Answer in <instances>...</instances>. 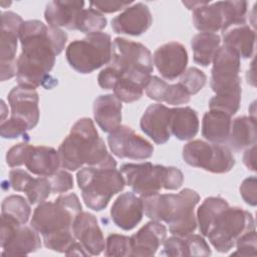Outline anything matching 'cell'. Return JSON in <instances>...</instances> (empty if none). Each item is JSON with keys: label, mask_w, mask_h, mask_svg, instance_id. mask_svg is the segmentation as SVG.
Segmentation results:
<instances>
[{"label": "cell", "mask_w": 257, "mask_h": 257, "mask_svg": "<svg viewBox=\"0 0 257 257\" xmlns=\"http://www.w3.org/2000/svg\"><path fill=\"white\" fill-rule=\"evenodd\" d=\"M240 195L244 202L250 206L257 204V181L255 176L246 178L240 186Z\"/></svg>", "instance_id": "obj_44"}, {"label": "cell", "mask_w": 257, "mask_h": 257, "mask_svg": "<svg viewBox=\"0 0 257 257\" xmlns=\"http://www.w3.org/2000/svg\"><path fill=\"white\" fill-rule=\"evenodd\" d=\"M133 1H91L90 8L100 13H114L131 6Z\"/></svg>", "instance_id": "obj_45"}, {"label": "cell", "mask_w": 257, "mask_h": 257, "mask_svg": "<svg viewBox=\"0 0 257 257\" xmlns=\"http://www.w3.org/2000/svg\"><path fill=\"white\" fill-rule=\"evenodd\" d=\"M83 7V1H51L46 5L44 18L50 27L75 30L77 18Z\"/></svg>", "instance_id": "obj_23"}, {"label": "cell", "mask_w": 257, "mask_h": 257, "mask_svg": "<svg viewBox=\"0 0 257 257\" xmlns=\"http://www.w3.org/2000/svg\"><path fill=\"white\" fill-rule=\"evenodd\" d=\"M68 36L60 28L46 26L39 20L24 21L19 40L22 51L17 58L18 85L30 88H51L57 83L49 72L55 58L65 47Z\"/></svg>", "instance_id": "obj_1"}, {"label": "cell", "mask_w": 257, "mask_h": 257, "mask_svg": "<svg viewBox=\"0 0 257 257\" xmlns=\"http://www.w3.org/2000/svg\"><path fill=\"white\" fill-rule=\"evenodd\" d=\"M23 19L12 11L1 14V81H5L16 76L17 73V43Z\"/></svg>", "instance_id": "obj_13"}, {"label": "cell", "mask_w": 257, "mask_h": 257, "mask_svg": "<svg viewBox=\"0 0 257 257\" xmlns=\"http://www.w3.org/2000/svg\"><path fill=\"white\" fill-rule=\"evenodd\" d=\"M76 180L84 204L93 211L105 209L112 196L125 186L116 164L87 166L77 172Z\"/></svg>", "instance_id": "obj_6"}, {"label": "cell", "mask_w": 257, "mask_h": 257, "mask_svg": "<svg viewBox=\"0 0 257 257\" xmlns=\"http://www.w3.org/2000/svg\"><path fill=\"white\" fill-rule=\"evenodd\" d=\"M11 116L23 120L29 130L34 128L39 120V96L34 88L17 85L8 93Z\"/></svg>", "instance_id": "obj_16"}, {"label": "cell", "mask_w": 257, "mask_h": 257, "mask_svg": "<svg viewBox=\"0 0 257 257\" xmlns=\"http://www.w3.org/2000/svg\"><path fill=\"white\" fill-rule=\"evenodd\" d=\"M188 60L187 49L176 41L161 45L153 56V62L158 71L168 80H174L181 76L187 68Z\"/></svg>", "instance_id": "obj_15"}, {"label": "cell", "mask_w": 257, "mask_h": 257, "mask_svg": "<svg viewBox=\"0 0 257 257\" xmlns=\"http://www.w3.org/2000/svg\"><path fill=\"white\" fill-rule=\"evenodd\" d=\"M199 116L195 109L185 107H173L171 109L170 131L171 135L180 141H190L199 132Z\"/></svg>", "instance_id": "obj_28"}, {"label": "cell", "mask_w": 257, "mask_h": 257, "mask_svg": "<svg viewBox=\"0 0 257 257\" xmlns=\"http://www.w3.org/2000/svg\"><path fill=\"white\" fill-rule=\"evenodd\" d=\"M28 130L23 120L12 116L7 120H2L0 125V134L3 139H17L21 136H26Z\"/></svg>", "instance_id": "obj_40"}, {"label": "cell", "mask_w": 257, "mask_h": 257, "mask_svg": "<svg viewBox=\"0 0 257 257\" xmlns=\"http://www.w3.org/2000/svg\"><path fill=\"white\" fill-rule=\"evenodd\" d=\"M230 149L241 151L256 145L255 116H238L231 122L227 142Z\"/></svg>", "instance_id": "obj_30"}, {"label": "cell", "mask_w": 257, "mask_h": 257, "mask_svg": "<svg viewBox=\"0 0 257 257\" xmlns=\"http://www.w3.org/2000/svg\"><path fill=\"white\" fill-rule=\"evenodd\" d=\"M119 172L123 176L125 184L141 198L159 194L162 189L177 190L184 183V175L180 169L153 165L150 162L123 164L120 166Z\"/></svg>", "instance_id": "obj_7"}, {"label": "cell", "mask_w": 257, "mask_h": 257, "mask_svg": "<svg viewBox=\"0 0 257 257\" xmlns=\"http://www.w3.org/2000/svg\"><path fill=\"white\" fill-rule=\"evenodd\" d=\"M132 253V242L131 237L119 235V234H110L105 240L104 256L113 257V256H131Z\"/></svg>", "instance_id": "obj_36"}, {"label": "cell", "mask_w": 257, "mask_h": 257, "mask_svg": "<svg viewBox=\"0 0 257 257\" xmlns=\"http://www.w3.org/2000/svg\"><path fill=\"white\" fill-rule=\"evenodd\" d=\"M112 90H113V94L120 101L127 102V103L139 100L143 96L145 91V89L142 86L130 80L123 79L121 77H119V79L117 80Z\"/></svg>", "instance_id": "obj_38"}, {"label": "cell", "mask_w": 257, "mask_h": 257, "mask_svg": "<svg viewBox=\"0 0 257 257\" xmlns=\"http://www.w3.org/2000/svg\"><path fill=\"white\" fill-rule=\"evenodd\" d=\"M256 230L248 231L239 237L235 243L237 250L232 253V255H240V256H255L257 254L256 249Z\"/></svg>", "instance_id": "obj_41"}, {"label": "cell", "mask_w": 257, "mask_h": 257, "mask_svg": "<svg viewBox=\"0 0 257 257\" xmlns=\"http://www.w3.org/2000/svg\"><path fill=\"white\" fill-rule=\"evenodd\" d=\"M106 24L107 20L102 13L93 8H88L80 12L75 24V30L88 35L101 32V30L106 27Z\"/></svg>", "instance_id": "obj_34"}, {"label": "cell", "mask_w": 257, "mask_h": 257, "mask_svg": "<svg viewBox=\"0 0 257 257\" xmlns=\"http://www.w3.org/2000/svg\"><path fill=\"white\" fill-rule=\"evenodd\" d=\"M146 94L153 100L172 105L186 104L191 100L190 93L180 83L169 84L164 79L152 75L146 87Z\"/></svg>", "instance_id": "obj_24"}, {"label": "cell", "mask_w": 257, "mask_h": 257, "mask_svg": "<svg viewBox=\"0 0 257 257\" xmlns=\"http://www.w3.org/2000/svg\"><path fill=\"white\" fill-rule=\"evenodd\" d=\"M179 82L186 88L190 95H194L205 86L207 76L199 68L190 67L181 74Z\"/></svg>", "instance_id": "obj_37"}, {"label": "cell", "mask_w": 257, "mask_h": 257, "mask_svg": "<svg viewBox=\"0 0 257 257\" xmlns=\"http://www.w3.org/2000/svg\"><path fill=\"white\" fill-rule=\"evenodd\" d=\"M31 180L32 177L21 169H13L9 173V184L17 192H24Z\"/></svg>", "instance_id": "obj_47"}, {"label": "cell", "mask_w": 257, "mask_h": 257, "mask_svg": "<svg viewBox=\"0 0 257 257\" xmlns=\"http://www.w3.org/2000/svg\"><path fill=\"white\" fill-rule=\"evenodd\" d=\"M142 199L145 215L168 224L172 235L185 237L195 232L198 225L195 208L200 201L196 191L186 188L178 194H156Z\"/></svg>", "instance_id": "obj_4"}, {"label": "cell", "mask_w": 257, "mask_h": 257, "mask_svg": "<svg viewBox=\"0 0 257 257\" xmlns=\"http://www.w3.org/2000/svg\"><path fill=\"white\" fill-rule=\"evenodd\" d=\"M144 214L143 199L132 192L120 194L110 209L112 222L124 231H131L136 228L142 221Z\"/></svg>", "instance_id": "obj_19"}, {"label": "cell", "mask_w": 257, "mask_h": 257, "mask_svg": "<svg viewBox=\"0 0 257 257\" xmlns=\"http://www.w3.org/2000/svg\"><path fill=\"white\" fill-rule=\"evenodd\" d=\"M112 155L119 159L147 160L153 156L154 147L132 127L120 125L107 137Z\"/></svg>", "instance_id": "obj_14"}, {"label": "cell", "mask_w": 257, "mask_h": 257, "mask_svg": "<svg viewBox=\"0 0 257 257\" xmlns=\"http://www.w3.org/2000/svg\"><path fill=\"white\" fill-rule=\"evenodd\" d=\"M121 101L114 94H101L93 102V116L104 133H112L121 125Z\"/></svg>", "instance_id": "obj_22"}, {"label": "cell", "mask_w": 257, "mask_h": 257, "mask_svg": "<svg viewBox=\"0 0 257 257\" xmlns=\"http://www.w3.org/2000/svg\"><path fill=\"white\" fill-rule=\"evenodd\" d=\"M25 167L36 176L50 177L61 167L58 151L51 147L32 146Z\"/></svg>", "instance_id": "obj_25"}, {"label": "cell", "mask_w": 257, "mask_h": 257, "mask_svg": "<svg viewBox=\"0 0 257 257\" xmlns=\"http://www.w3.org/2000/svg\"><path fill=\"white\" fill-rule=\"evenodd\" d=\"M153 63V55L144 44L122 37L113 40L108 64L119 72V77L146 89L154 70Z\"/></svg>", "instance_id": "obj_8"}, {"label": "cell", "mask_w": 257, "mask_h": 257, "mask_svg": "<svg viewBox=\"0 0 257 257\" xmlns=\"http://www.w3.org/2000/svg\"><path fill=\"white\" fill-rule=\"evenodd\" d=\"M184 238V257L185 256H210L211 249L203 235L189 234Z\"/></svg>", "instance_id": "obj_39"}, {"label": "cell", "mask_w": 257, "mask_h": 257, "mask_svg": "<svg viewBox=\"0 0 257 257\" xmlns=\"http://www.w3.org/2000/svg\"><path fill=\"white\" fill-rule=\"evenodd\" d=\"M232 122V115L227 112L210 109L202 119V136L210 143L223 145L227 142Z\"/></svg>", "instance_id": "obj_29"}, {"label": "cell", "mask_w": 257, "mask_h": 257, "mask_svg": "<svg viewBox=\"0 0 257 257\" xmlns=\"http://www.w3.org/2000/svg\"><path fill=\"white\" fill-rule=\"evenodd\" d=\"M81 211V204L74 193L61 195L54 202L39 203L30 225L42 235L47 249L65 254L76 242L72 225Z\"/></svg>", "instance_id": "obj_2"}, {"label": "cell", "mask_w": 257, "mask_h": 257, "mask_svg": "<svg viewBox=\"0 0 257 257\" xmlns=\"http://www.w3.org/2000/svg\"><path fill=\"white\" fill-rule=\"evenodd\" d=\"M153 23V16L148 5L135 3L125 8L111 20V28L115 33L139 36L145 33Z\"/></svg>", "instance_id": "obj_18"}, {"label": "cell", "mask_w": 257, "mask_h": 257, "mask_svg": "<svg viewBox=\"0 0 257 257\" xmlns=\"http://www.w3.org/2000/svg\"><path fill=\"white\" fill-rule=\"evenodd\" d=\"M210 86L216 93L209 104L231 114L239 110L241 103L240 57L224 44L220 46L213 58Z\"/></svg>", "instance_id": "obj_5"}, {"label": "cell", "mask_w": 257, "mask_h": 257, "mask_svg": "<svg viewBox=\"0 0 257 257\" xmlns=\"http://www.w3.org/2000/svg\"><path fill=\"white\" fill-rule=\"evenodd\" d=\"M229 206L228 202L221 197H208L197 210V224L200 233L207 236L217 216Z\"/></svg>", "instance_id": "obj_32"}, {"label": "cell", "mask_w": 257, "mask_h": 257, "mask_svg": "<svg viewBox=\"0 0 257 257\" xmlns=\"http://www.w3.org/2000/svg\"><path fill=\"white\" fill-rule=\"evenodd\" d=\"M112 54V41L109 34L97 32L82 39L70 42L66 48L69 65L79 73L87 74L108 64Z\"/></svg>", "instance_id": "obj_9"}, {"label": "cell", "mask_w": 257, "mask_h": 257, "mask_svg": "<svg viewBox=\"0 0 257 257\" xmlns=\"http://www.w3.org/2000/svg\"><path fill=\"white\" fill-rule=\"evenodd\" d=\"M41 245L39 233L31 226L21 225L1 248L3 255L23 256L35 252Z\"/></svg>", "instance_id": "obj_27"}, {"label": "cell", "mask_w": 257, "mask_h": 257, "mask_svg": "<svg viewBox=\"0 0 257 257\" xmlns=\"http://www.w3.org/2000/svg\"><path fill=\"white\" fill-rule=\"evenodd\" d=\"M183 160L191 167L203 169L213 174H225L235 166V158L225 145L201 140L191 141L183 148Z\"/></svg>", "instance_id": "obj_12"}, {"label": "cell", "mask_w": 257, "mask_h": 257, "mask_svg": "<svg viewBox=\"0 0 257 257\" xmlns=\"http://www.w3.org/2000/svg\"><path fill=\"white\" fill-rule=\"evenodd\" d=\"M28 203L22 196L11 195L6 197L1 206V215L13 218L21 225H25L30 217L31 209Z\"/></svg>", "instance_id": "obj_33"}, {"label": "cell", "mask_w": 257, "mask_h": 257, "mask_svg": "<svg viewBox=\"0 0 257 257\" xmlns=\"http://www.w3.org/2000/svg\"><path fill=\"white\" fill-rule=\"evenodd\" d=\"M167 237V228L161 222L150 221L136 234L131 236V256H154L164 244Z\"/></svg>", "instance_id": "obj_21"}, {"label": "cell", "mask_w": 257, "mask_h": 257, "mask_svg": "<svg viewBox=\"0 0 257 257\" xmlns=\"http://www.w3.org/2000/svg\"><path fill=\"white\" fill-rule=\"evenodd\" d=\"M72 232L88 256L99 255L104 251V237L94 215L81 211L74 219Z\"/></svg>", "instance_id": "obj_17"}, {"label": "cell", "mask_w": 257, "mask_h": 257, "mask_svg": "<svg viewBox=\"0 0 257 257\" xmlns=\"http://www.w3.org/2000/svg\"><path fill=\"white\" fill-rule=\"evenodd\" d=\"M224 45L234 50L239 57L249 58L254 52L255 30L246 23L231 25L222 31Z\"/></svg>", "instance_id": "obj_26"}, {"label": "cell", "mask_w": 257, "mask_h": 257, "mask_svg": "<svg viewBox=\"0 0 257 257\" xmlns=\"http://www.w3.org/2000/svg\"><path fill=\"white\" fill-rule=\"evenodd\" d=\"M253 230L255 221L250 212L228 206L217 216L206 237L218 252L226 253L235 246L239 237Z\"/></svg>", "instance_id": "obj_11"}, {"label": "cell", "mask_w": 257, "mask_h": 257, "mask_svg": "<svg viewBox=\"0 0 257 257\" xmlns=\"http://www.w3.org/2000/svg\"><path fill=\"white\" fill-rule=\"evenodd\" d=\"M247 8L246 1H206L193 10L192 21L195 28L201 32L223 31L231 25L246 23Z\"/></svg>", "instance_id": "obj_10"}, {"label": "cell", "mask_w": 257, "mask_h": 257, "mask_svg": "<svg viewBox=\"0 0 257 257\" xmlns=\"http://www.w3.org/2000/svg\"><path fill=\"white\" fill-rule=\"evenodd\" d=\"M47 178L50 182L51 191L54 194L66 193L69 190L73 189L72 176L65 170H58L55 174Z\"/></svg>", "instance_id": "obj_43"}, {"label": "cell", "mask_w": 257, "mask_h": 257, "mask_svg": "<svg viewBox=\"0 0 257 257\" xmlns=\"http://www.w3.org/2000/svg\"><path fill=\"white\" fill-rule=\"evenodd\" d=\"M32 145L27 143H20L13 146L6 154V163L10 168H16L20 166H25L29 152Z\"/></svg>", "instance_id": "obj_42"}, {"label": "cell", "mask_w": 257, "mask_h": 257, "mask_svg": "<svg viewBox=\"0 0 257 257\" xmlns=\"http://www.w3.org/2000/svg\"><path fill=\"white\" fill-rule=\"evenodd\" d=\"M118 79L119 72L113 66L108 64V66H106L99 72L97 76V83L102 89L108 90L113 89Z\"/></svg>", "instance_id": "obj_46"}, {"label": "cell", "mask_w": 257, "mask_h": 257, "mask_svg": "<svg viewBox=\"0 0 257 257\" xmlns=\"http://www.w3.org/2000/svg\"><path fill=\"white\" fill-rule=\"evenodd\" d=\"M220 43L221 37L216 33L200 32L196 34L191 42L194 61L202 66L211 64Z\"/></svg>", "instance_id": "obj_31"}, {"label": "cell", "mask_w": 257, "mask_h": 257, "mask_svg": "<svg viewBox=\"0 0 257 257\" xmlns=\"http://www.w3.org/2000/svg\"><path fill=\"white\" fill-rule=\"evenodd\" d=\"M58 154L61 167L68 171H76L84 165L116 164L89 117H82L72 125L59 146Z\"/></svg>", "instance_id": "obj_3"}, {"label": "cell", "mask_w": 257, "mask_h": 257, "mask_svg": "<svg viewBox=\"0 0 257 257\" xmlns=\"http://www.w3.org/2000/svg\"><path fill=\"white\" fill-rule=\"evenodd\" d=\"M24 193L31 205L44 202L52 193L50 182L47 177L32 178Z\"/></svg>", "instance_id": "obj_35"}, {"label": "cell", "mask_w": 257, "mask_h": 257, "mask_svg": "<svg viewBox=\"0 0 257 257\" xmlns=\"http://www.w3.org/2000/svg\"><path fill=\"white\" fill-rule=\"evenodd\" d=\"M255 152H256V146L254 145V146L246 149V151L244 153V156H243L244 165L250 171H253V172L256 170V162H255L256 155H255Z\"/></svg>", "instance_id": "obj_48"}, {"label": "cell", "mask_w": 257, "mask_h": 257, "mask_svg": "<svg viewBox=\"0 0 257 257\" xmlns=\"http://www.w3.org/2000/svg\"><path fill=\"white\" fill-rule=\"evenodd\" d=\"M171 107L162 103H154L145 110L140 126L142 131L157 145L166 144L171 138Z\"/></svg>", "instance_id": "obj_20"}]
</instances>
